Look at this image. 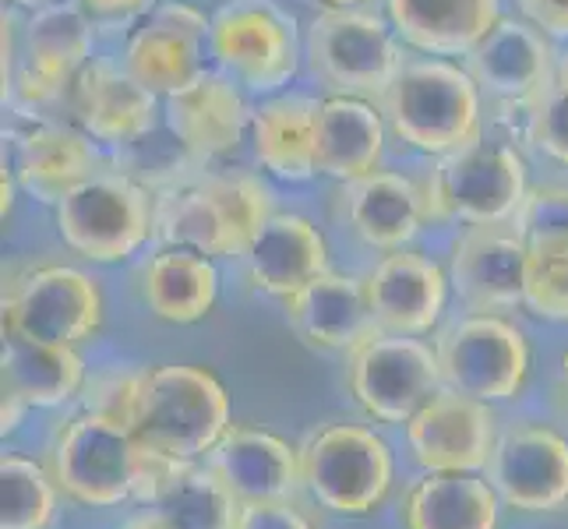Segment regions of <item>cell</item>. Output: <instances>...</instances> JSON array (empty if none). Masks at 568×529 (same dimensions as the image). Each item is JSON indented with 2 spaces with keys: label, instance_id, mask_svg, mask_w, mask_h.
Segmentation results:
<instances>
[{
  "label": "cell",
  "instance_id": "obj_1",
  "mask_svg": "<svg viewBox=\"0 0 568 529\" xmlns=\"http://www.w3.org/2000/svg\"><path fill=\"white\" fill-rule=\"evenodd\" d=\"M181 462L149 448L134 427L85 409L53 445L50 474L57 487L82 505L113 508L121 501H155Z\"/></svg>",
  "mask_w": 568,
  "mask_h": 529
},
{
  "label": "cell",
  "instance_id": "obj_2",
  "mask_svg": "<svg viewBox=\"0 0 568 529\" xmlns=\"http://www.w3.org/2000/svg\"><path fill=\"white\" fill-rule=\"evenodd\" d=\"M385 124L396 139L430 160L480 139L484 92L466 64L448 57H414L378 100Z\"/></svg>",
  "mask_w": 568,
  "mask_h": 529
},
{
  "label": "cell",
  "instance_id": "obj_3",
  "mask_svg": "<svg viewBox=\"0 0 568 529\" xmlns=\"http://www.w3.org/2000/svg\"><path fill=\"white\" fill-rule=\"evenodd\" d=\"M212 68L247 95L286 92L304 68V29L280 0H223L209 29Z\"/></svg>",
  "mask_w": 568,
  "mask_h": 529
},
{
  "label": "cell",
  "instance_id": "obj_4",
  "mask_svg": "<svg viewBox=\"0 0 568 529\" xmlns=\"http://www.w3.org/2000/svg\"><path fill=\"white\" fill-rule=\"evenodd\" d=\"M403 64V39L385 14L322 8L304 26V68L325 95H361L378 103Z\"/></svg>",
  "mask_w": 568,
  "mask_h": 529
},
{
  "label": "cell",
  "instance_id": "obj_5",
  "mask_svg": "<svg viewBox=\"0 0 568 529\" xmlns=\"http://www.w3.org/2000/svg\"><path fill=\"white\" fill-rule=\"evenodd\" d=\"M420 181L427 223H463V226H505L516 220L526 199V163L523 155L495 139H474L427 166Z\"/></svg>",
  "mask_w": 568,
  "mask_h": 529
},
{
  "label": "cell",
  "instance_id": "obj_6",
  "mask_svg": "<svg viewBox=\"0 0 568 529\" xmlns=\"http://www.w3.org/2000/svg\"><path fill=\"white\" fill-rule=\"evenodd\" d=\"M230 430V399L220 378L194 364L145 370L134 435L178 462L209 456Z\"/></svg>",
  "mask_w": 568,
  "mask_h": 529
},
{
  "label": "cell",
  "instance_id": "obj_7",
  "mask_svg": "<svg viewBox=\"0 0 568 529\" xmlns=\"http://www.w3.org/2000/svg\"><path fill=\"white\" fill-rule=\"evenodd\" d=\"M61 241L92 265H121L155 237V194L124 170H100L53 205Z\"/></svg>",
  "mask_w": 568,
  "mask_h": 529
},
{
  "label": "cell",
  "instance_id": "obj_8",
  "mask_svg": "<svg viewBox=\"0 0 568 529\" xmlns=\"http://www.w3.org/2000/svg\"><path fill=\"white\" fill-rule=\"evenodd\" d=\"M307 495L336 516H371L388 498L392 452L375 430L332 424L301 448Z\"/></svg>",
  "mask_w": 568,
  "mask_h": 529
},
{
  "label": "cell",
  "instance_id": "obj_9",
  "mask_svg": "<svg viewBox=\"0 0 568 529\" xmlns=\"http://www.w3.org/2000/svg\"><path fill=\"white\" fill-rule=\"evenodd\" d=\"M346 382L357 406L378 424H409L442 382L438 353L417 336L375 332L349 349Z\"/></svg>",
  "mask_w": 568,
  "mask_h": 529
},
{
  "label": "cell",
  "instance_id": "obj_10",
  "mask_svg": "<svg viewBox=\"0 0 568 529\" xmlns=\"http://www.w3.org/2000/svg\"><path fill=\"white\" fill-rule=\"evenodd\" d=\"M445 388L484 403L516 399L530 375V343L498 315L459 318L435 343Z\"/></svg>",
  "mask_w": 568,
  "mask_h": 529
},
{
  "label": "cell",
  "instance_id": "obj_11",
  "mask_svg": "<svg viewBox=\"0 0 568 529\" xmlns=\"http://www.w3.org/2000/svg\"><path fill=\"white\" fill-rule=\"evenodd\" d=\"M103 325V289L89 272L39 265L11 279L4 293V332L29 339L82 346Z\"/></svg>",
  "mask_w": 568,
  "mask_h": 529
},
{
  "label": "cell",
  "instance_id": "obj_12",
  "mask_svg": "<svg viewBox=\"0 0 568 529\" xmlns=\"http://www.w3.org/2000/svg\"><path fill=\"white\" fill-rule=\"evenodd\" d=\"M209 29L212 14L202 8L187 4V0H160L128 32L121 61L149 92L166 100L212 68Z\"/></svg>",
  "mask_w": 568,
  "mask_h": 529
},
{
  "label": "cell",
  "instance_id": "obj_13",
  "mask_svg": "<svg viewBox=\"0 0 568 529\" xmlns=\"http://www.w3.org/2000/svg\"><path fill=\"white\" fill-rule=\"evenodd\" d=\"M251 113V95L223 71L209 68L191 85L166 95L163 128L178 139V145L194 163L209 166L226 160V155H233L247 142Z\"/></svg>",
  "mask_w": 568,
  "mask_h": 529
},
{
  "label": "cell",
  "instance_id": "obj_14",
  "mask_svg": "<svg viewBox=\"0 0 568 529\" xmlns=\"http://www.w3.org/2000/svg\"><path fill=\"white\" fill-rule=\"evenodd\" d=\"M71 124L103 149H128L163 128V100L134 78L121 57H92L74 82Z\"/></svg>",
  "mask_w": 568,
  "mask_h": 529
},
{
  "label": "cell",
  "instance_id": "obj_15",
  "mask_svg": "<svg viewBox=\"0 0 568 529\" xmlns=\"http://www.w3.org/2000/svg\"><path fill=\"white\" fill-rule=\"evenodd\" d=\"M406 441L427 474H477L498 445L491 403L438 388L406 424Z\"/></svg>",
  "mask_w": 568,
  "mask_h": 529
},
{
  "label": "cell",
  "instance_id": "obj_16",
  "mask_svg": "<svg viewBox=\"0 0 568 529\" xmlns=\"http://www.w3.org/2000/svg\"><path fill=\"white\" fill-rule=\"evenodd\" d=\"M463 64L487 100L530 110L555 85L558 47L526 18H501Z\"/></svg>",
  "mask_w": 568,
  "mask_h": 529
},
{
  "label": "cell",
  "instance_id": "obj_17",
  "mask_svg": "<svg viewBox=\"0 0 568 529\" xmlns=\"http://www.w3.org/2000/svg\"><path fill=\"white\" fill-rule=\"evenodd\" d=\"M487 480L516 512H558L568 501V441L551 427H516L498 438Z\"/></svg>",
  "mask_w": 568,
  "mask_h": 529
},
{
  "label": "cell",
  "instance_id": "obj_18",
  "mask_svg": "<svg viewBox=\"0 0 568 529\" xmlns=\"http://www.w3.org/2000/svg\"><path fill=\"white\" fill-rule=\"evenodd\" d=\"M530 247L513 226H466L453 244L448 283L474 315H495L523 304Z\"/></svg>",
  "mask_w": 568,
  "mask_h": 529
},
{
  "label": "cell",
  "instance_id": "obj_19",
  "mask_svg": "<svg viewBox=\"0 0 568 529\" xmlns=\"http://www.w3.org/2000/svg\"><path fill=\"white\" fill-rule=\"evenodd\" d=\"M103 170V145L71 121L29 124L14 142L11 176L29 199L57 205Z\"/></svg>",
  "mask_w": 568,
  "mask_h": 529
},
{
  "label": "cell",
  "instance_id": "obj_20",
  "mask_svg": "<svg viewBox=\"0 0 568 529\" xmlns=\"http://www.w3.org/2000/svg\"><path fill=\"white\" fill-rule=\"evenodd\" d=\"M448 272L420 251H388L371 268L367 297L375 322L392 336H427L448 301Z\"/></svg>",
  "mask_w": 568,
  "mask_h": 529
},
{
  "label": "cell",
  "instance_id": "obj_21",
  "mask_svg": "<svg viewBox=\"0 0 568 529\" xmlns=\"http://www.w3.org/2000/svg\"><path fill=\"white\" fill-rule=\"evenodd\" d=\"M318 113L322 100L286 89L254 103L247 145L265 176L283 184H307L318 176Z\"/></svg>",
  "mask_w": 568,
  "mask_h": 529
},
{
  "label": "cell",
  "instance_id": "obj_22",
  "mask_svg": "<svg viewBox=\"0 0 568 529\" xmlns=\"http://www.w3.org/2000/svg\"><path fill=\"white\" fill-rule=\"evenodd\" d=\"M343 212L349 230L378 251H403L427 226V205L417 176L382 166L343 184Z\"/></svg>",
  "mask_w": 568,
  "mask_h": 529
},
{
  "label": "cell",
  "instance_id": "obj_23",
  "mask_svg": "<svg viewBox=\"0 0 568 529\" xmlns=\"http://www.w3.org/2000/svg\"><path fill=\"white\" fill-rule=\"evenodd\" d=\"M241 262L254 289L290 301L293 293L328 272V244L315 220L301 212H276Z\"/></svg>",
  "mask_w": 568,
  "mask_h": 529
},
{
  "label": "cell",
  "instance_id": "obj_24",
  "mask_svg": "<svg viewBox=\"0 0 568 529\" xmlns=\"http://www.w3.org/2000/svg\"><path fill=\"white\" fill-rule=\"evenodd\" d=\"M385 18L403 47L466 61L505 14L501 0H385Z\"/></svg>",
  "mask_w": 568,
  "mask_h": 529
},
{
  "label": "cell",
  "instance_id": "obj_25",
  "mask_svg": "<svg viewBox=\"0 0 568 529\" xmlns=\"http://www.w3.org/2000/svg\"><path fill=\"white\" fill-rule=\"evenodd\" d=\"M286 318L297 336L318 349H354L371 339L378 328L375 311L367 297V279L343 276V272H322L315 283L286 301Z\"/></svg>",
  "mask_w": 568,
  "mask_h": 529
},
{
  "label": "cell",
  "instance_id": "obj_26",
  "mask_svg": "<svg viewBox=\"0 0 568 529\" xmlns=\"http://www.w3.org/2000/svg\"><path fill=\"white\" fill-rule=\"evenodd\" d=\"M220 477L233 498L247 501H286L301 480V456L258 427H230L205 462Z\"/></svg>",
  "mask_w": 568,
  "mask_h": 529
},
{
  "label": "cell",
  "instance_id": "obj_27",
  "mask_svg": "<svg viewBox=\"0 0 568 529\" xmlns=\"http://www.w3.org/2000/svg\"><path fill=\"white\" fill-rule=\"evenodd\" d=\"M385 113L361 95H322L318 113V176L349 184L382 166Z\"/></svg>",
  "mask_w": 568,
  "mask_h": 529
},
{
  "label": "cell",
  "instance_id": "obj_28",
  "mask_svg": "<svg viewBox=\"0 0 568 529\" xmlns=\"http://www.w3.org/2000/svg\"><path fill=\"white\" fill-rule=\"evenodd\" d=\"M0 382H4V396L22 399L26 406H64L85 388V360L78 346L4 332Z\"/></svg>",
  "mask_w": 568,
  "mask_h": 529
},
{
  "label": "cell",
  "instance_id": "obj_29",
  "mask_svg": "<svg viewBox=\"0 0 568 529\" xmlns=\"http://www.w3.org/2000/svg\"><path fill=\"white\" fill-rule=\"evenodd\" d=\"M142 301L160 322L194 325L220 301L215 258L184 247H160L142 268Z\"/></svg>",
  "mask_w": 568,
  "mask_h": 529
},
{
  "label": "cell",
  "instance_id": "obj_30",
  "mask_svg": "<svg viewBox=\"0 0 568 529\" xmlns=\"http://www.w3.org/2000/svg\"><path fill=\"white\" fill-rule=\"evenodd\" d=\"M18 43H22V50H18L22 68L47 74L53 82L74 85L78 74L95 57V26L74 0H53V4L26 18Z\"/></svg>",
  "mask_w": 568,
  "mask_h": 529
},
{
  "label": "cell",
  "instance_id": "obj_31",
  "mask_svg": "<svg viewBox=\"0 0 568 529\" xmlns=\"http://www.w3.org/2000/svg\"><path fill=\"white\" fill-rule=\"evenodd\" d=\"M155 241L163 247L199 251L205 258H241L226 212L212 191L199 184V173L187 184L155 194Z\"/></svg>",
  "mask_w": 568,
  "mask_h": 529
},
{
  "label": "cell",
  "instance_id": "obj_32",
  "mask_svg": "<svg viewBox=\"0 0 568 529\" xmlns=\"http://www.w3.org/2000/svg\"><path fill=\"white\" fill-rule=\"evenodd\" d=\"M406 529H498V491L477 474H427L403 501Z\"/></svg>",
  "mask_w": 568,
  "mask_h": 529
},
{
  "label": "cell",
  "instance_id": "obj_33",
  "mask_svg": "<svg viewBox=\"0 0 568 529\" xmlns=\"http://www.w3.org/2000/svg\"><path fill=\"white\" fill-rule=\"evenodd\" d=\"M152 505L173 529H233L241 512V501L230 487L209 466L191 462H181Z\"/></svg>",
  "mask_w": 568,
  "mask_h": 529
},
{
  "label": "cell",
  "instance_id": "obj_34",
  "mask_svg": "<svg viewBox=\"0 0 568 529\" xmlns=\"http://www.w3.org/2000/svg\"><path fill=\"white\" fill-rule=\"evenodd\" d=\"M53 474L22 456L0 459V529H47L57 508Z\"/></svg>",
  "mask_w": 568,
  "mask_h": 529
},
{
  "label": "cell",
  "instance_id": "obj_35",
  "mask_svg": "<svg viewBox=\"0 0 568 529\" xmlns=\"http://www.w3.org/2000/svg\"><path fill=\"white\" fill-rule=\"evenodd\" d=\"M513 226L523 244L540 254L568 251V184H540L526 191Z\"/></svg>",
  "mask_w": 568,
  "mask_h": 529
},
{
  "label": "cell",
  "instance_id": "obj_36",
  "mask_svg": "<svg viewBox=\"0 0 568 529\" xmlns=\"http://www.w3.org/2000/svg\"><path fill=\"white\" fill-rule=\"evenodd\" d=\"M523 307L544 322L568 325V251L561 254H526Z\"/></svg>",
  "mask_w": 568,
  "mask_h": 529
},
{
  "label": "cell",
  "instance_id": "obj_37",
  "mask_svg": "<svg viewBox=\"0 0 568 529\" xmlns=\"http://www.w3.org/2000/svg\"><path fill=\"white\" fill-rule=\"evenodd\" d=\"M530 139L547 160L568 166V85L555 82L530 106Z\"/></svg>",
  "mask_w": 568,
  "mask_h": 529
},
{
  "label": "cell",
  "instance_id": "obj_38",
  "mask_svg": "<svg viewBox=\"0 0 568 529\" xmlns=\"http://www.w3.org/2000/svg\"><path fill=\"white\" fill-rule=\"evenodd\" d=\"M142 378L145 370H110V375L92 378V385H85V409H95V414L116 417L134 427L139 399H142Z\"/></svg>",
  "mask_w": 568,
  "mask_h": 529
},
{
  "label": "cell",
  "instance_id": "obj_39",
  "mask_svg": "<svg viewBox=\"0 0 568 529\" xmlns=\"http://www.w3.org/2000/svg\"><path fill=\"white\" fill-rule=\"evenodd\" d=\"M95 29H134L160 0H74Z\"/></svg>",
  "mask_w": 568,
  "mask_h": 529
},
{
  "label": "cell",
  "instance_id": "obj_40",
  "mask_svg": "<svg viewBox=\"0 0 568 529\" xmlns=\"http://www.w3.org/2000/svg\"><path fill=\"white\" fill-rule=\"evenodd\" d=\"M233 529H311V526L286 501H247L241 505Z\"/></svg>",
  "mask_w": 568,
  "mask_h": 529
},
{
  "label": "cell",
  "instance_id": "obj_41",
  "mask_svg": "<svg viewBox=\"0 0 568 529\" xmlns=\"http://www.w3.org/2000/svg\"><path fill=\"white\" fill-rule=\"evenodd\" d=\"M519 18L537 26L555 43H568V0H516Z\"/></svg>",
  "mask_w": 568,
  "mask_h": 529
},
{
  "label": "cell",
  "instance_id": "obj_42",
  "mask_svg": "<svg viewBox=\"0 0 568 529\" xmlns=\"http://www.w3.org/2000/svg\"><path fill=\"white\" fill-rule=\"evenodd\" d=\"M26 403L22 399H14V396H4V406H0V420H4V424H0V427H4V435H8V430H14L18 424H22V417H26Z\"/></svg>",
  "mask_w": 568,
  "mask_h": 529
},
{
  "label": "cell",
  "instance_id": "obj_43",
  "mask_svg": "<svg viewBox=\"0 0 568 529\" xmlns=\"http://www.w3.org/2000/svg\"><path fill=\"white\" fill-rule=\"evenodd\" d=\"M121 529H173L160 512H145V516H134V519H128Z\"/></svg>",
  "mask_w": 568,
  "mask_h": 529
},
{
  "label": "cell",
  "instance_id": "obj_44",
  "mask_svg": "<svg viewBox=\"0 0 568 529\" xmlns=\"http://www.w3.org/2000/svg\"><path fill=\"white\" fill-rule=\"evenodd\" d=\"M555 82L568 85V43L558 47V71H555Z\"/></svg>",
  "mask_w": 568,
  "mask_h": 529
},
{
  "label": "cell",
  "instance_id": "obj_45",
  "mask_svg": "<svg viewBox=\"0 0 568 529\" xmlns=\"http://www.w3.org/2000/svg\"><path fill=\"white\" fill-rule=\"evenodd\" d=\"M8 4L18 8V11H26V14H32V11H39V8L53 4V0H8Z\"/></svg>",
  "mask_w": 568,
  "mask_h": 529
},
{
  "label": "cell",
  "instance_id": "obj_46",
  "mask_svg": "<svg viewBox=\"0 0 568 529\" xmlns=\"http://www.w3.org/2000/svg\"><path fill=\"white\" fill-rule=\"evenodd\" d=\"M322 8H364L367 0H318Z\"/></svg>",
  "mask_w": 568,
  "mask_h": 529
},
{
  "label": "cell",
  "instance_id": "obj_47",
  "mask_svg": "<svg viewBox=\"0 0 568 529\" xmlns=\"http://www.w3.org/2000/svg\"><path fill=\"white\" fill-rule=\"evenodd\" d=\"M561 382H565V399H568V353H565V360H561Z\"/></svg>",
  "mask_w": 568,
  "mask_h": 529
}]
</instances>
